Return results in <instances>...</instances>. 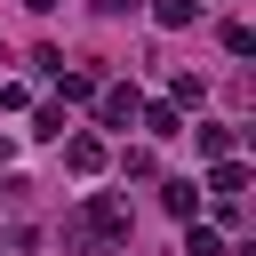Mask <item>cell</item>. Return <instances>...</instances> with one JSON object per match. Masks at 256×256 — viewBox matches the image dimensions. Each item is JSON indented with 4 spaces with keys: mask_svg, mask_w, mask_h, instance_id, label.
<instances>
[{
    "mask_svg": "<svg viewBox=\"0 0 256 256\" xmlns=\"http://www.w3.org/2000/svg\"><path fill=\"white\" fill-rule=\"evenodd\" d=\"M64 232H72V248H112V240H128V208H120L112 192H88Z\"/></svg>",
    "mask_w": 256,
    "mask_h": 256,
    "instance_id": "1",
    "label": "cell"
},
{
    "mask_svg": "<svg viewBox=\"0 0 256 256\" xmlns=\"http://www.w3.org/2000/svg\"><path fill=\"white\" fill-rule=\"evenodd\" d=\"M96 112H104L112 128H128V120H136V88H96Z\"/></svg>",
    "mask_w": 256,
    "mask_h": 256,
    "instance_id": "2",
    "label": "cell"
},
{
    "mask_svg": "<svg viewBox=\"0 0 256 256\" xmlns=\"http://www.w3.org/2000/svg\"><path fill=\"white\" fill-rule=\"evenodd\" d=\"M64 168H72V176H96V168H104V144H96V136H72V144H64Z\"/></svg>",
    "mask_w": 256,
    "mask_h": 256,
    "instance_id": "3",
    "label": "cell"
},
{
    "mask_svg": "<svg viewBox=\"0 0 256 256\" xmlns=\"http://www.w3.org/2000/svg\"><path fill=\"white\" fill-rule=\"evenodd\" d=\"M208 192H216V200H240V192H248V168L224 152V160H216V176H208Z\"/></svg>",
    "mask_w": 256,
    "mask_h": 256,
    "instance_id": "4",
    "label": "cell"
},
{
    "mask_svg": "<svg viewBox=\"0 0 256 256\" xmlns=\"http://www.w3.org/2000/svg\"><path fill=\"white\" fill-rule=\"evenodd\" d=\"M192 144H200L208 160H224V152H232V128H224V120H200V128H192Z\"/></svg>",
    "mask_w": 256,
    "mask_h": 256,
    "instance_id": "5",
    "label": "cell"
},
{
    "mask_svg": "<svg viewBox=\"0 0 256 256\" xmlns=\"http://www.w3.org/2000/svg\"><path fill=\"white\" fill-rule=\"evenodd\" d=\"M144 128H152V136H184V112H176V104H144Z\"/></svg>",
    "mask_w": 256,
    "mask_h": 256,
    "instance_id": "6",
    "label": "cell"
},
{
    "mask_svg": "<svg viewBox=\"0 0 256 256\" xmlns=\"http://www.w3.org/2000/svg\"><path fill=\"white\" fill-rule=\"evenodd\" d=\"M56 88H64V104H88L96 96V72H56Z\"/></svg>",
    "mask_w": 256,
    "mask_h": 256,
    "instance_id": "7",
    "label": "cell"
},
{
    "mask_svg": "<svg viewBox=\"0 0 256 256\" xmlns=\"http://www.w3.org/2000/svg\"><path fill=\"white\" fill-rule=\"evenodd\" d=\"M152 16L176 32V24H192V16H200V0H152Z\"/></svg>",
    "mask_w": 256,
    "mask_h": 256,
    "instance_id": "8",
    "label": "cell"
},
{
    "mask_svg": "<svg viewBox=\"0 0 256 256\" xmlns=\"http://www.w3.org/2000/svg\"><path fill=\"white\" fill-rule=\"evenodd\" d=\"M160 200H168V216H192V208H200V192H192V184H184V176H176V184H168V192H160Z\"/></svg>",
    "mask_w": 256,
    "mask_h": 256,
    "instance_id": "9",
    "label": "cell"
},
{
    "mask_svg": "<svg viewBox=\"0 0 256 256\" xmlns=\"http://www.w3.org/2000/svg\"><path fill=\"white\" fill-rule=\"evenodd\" d=\"M128 8H136V0H96V16H128Z\"/></svg>",
    "mask_w": 256,
    "mask_h": 256,
    "instance_id": "10",
    "label": "cell"
},
{
    "mask_svg": "<svg viewBox=\"0 0 256 256\" xmlns=\"http://www.w3.org/2000/svg\"><path fill=\"white\" fill-rule=\"evenodd\" d=\"M24 8H32V16H48V8H56V0H24Z\"/></svg>",
    "mask_w": 256,
    "mask_h": 256,
    "instance_id": "11",
    "label": "cell"
}]
</instances>
